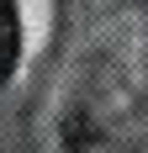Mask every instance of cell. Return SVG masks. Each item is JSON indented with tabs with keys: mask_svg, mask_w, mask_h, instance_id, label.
<instances>
[{
	"mask_svg": "<svg viewBox=\"0 0 148 153\" xmlns=\"http://www.w3.org/2000/svg\"><path fill=\"white\" fill-rule=\"evenodd\" d=\"M16 53H21V21H16L11 0H0V79L16 69Z\"/></svg>",
	"mask_w": 148,
	"mask_h": 153,
	"instance_id": "cell-1",
	"label": "cell"
}]
</instances>
